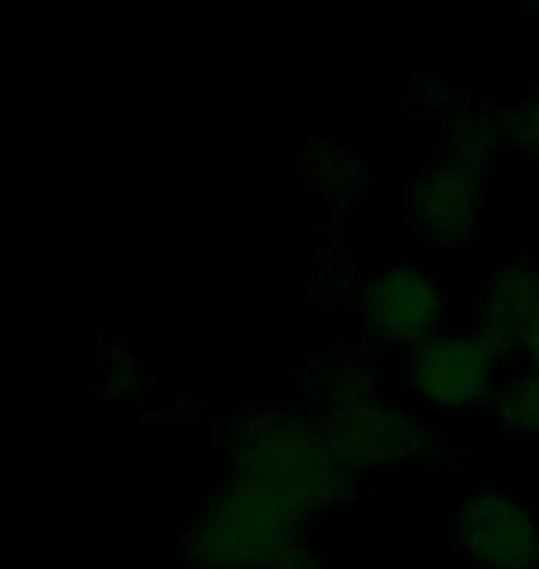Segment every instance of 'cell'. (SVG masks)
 I'll return each instance as SVG.
<instances>
[{"mask_svg": "<svg viewBox=\"0 0 539 569\" xmlns=\"http://www.w3.org/2000/svg\"><path fill=\"white\" fill-rule=\"evenodd\" d=\"M262 569H329V555L322 551V543L303 532L300 540H292L289 548H281Z\"/></svg>", "mask_w": 539, "mask_h": 569, "instance_id": "15", "label": "cell"}, {"mask_svg": "<svg viewBox=\"0 0 539 569\" xmlns=\"http://www.w3.org/2000/svg\"><path fill=\"white\" fill-rule=\"evenodd\" d=\"M507 351L480 329H443L407 356V392L432 415L491 411L507 385Z\"/></svg>", "mask_w": 539, "mask_h": 569, "instance_id": "3", "label": "cell"}, {"mask_svg": "<svg viewBox=\"0 0 539 569\" xmlns=\"http://www.w3.org/2000/svg\"><path fill=\"white\" fill-rule=\"evenodd\" d=\"M362 333L381 348L415 351L447 329V284L421 263H385L355 281Z\"/></svg>", "mask_w": 539, "mask_h": 569, "instance_id": "5", "label": "cell"}, {"mask_svg": "<svg viewBox=\"0 0 539 569\" xmlns=\"http://www.w3.org/2000/svg\"><path fill=\"white\" fill-rule=\"evenodd\" d=\"M491 418L502 432L513 437H539V370L525 367L502 385L499 400L491 403Z\"/></svg>", "mask_w": 539, "mask_h": 569, "instance_id": "11", "label": "cell"}, {"mask_svg": "<svg viewBox=\"0 0 539 569\" xmlns=\"http://www.w3.org/2000/svg\"><path fill=\"white\" fill-rule=\"evenodd\" d=\"M539 322V259H507L480 284L473 329L513 356L525 351Z\"/></svg>", "mask_w": 539, "mask_h": 569, "instance_id": "8", "label": "cell"}, {"mask_svg": "<svg viewBox=\"0 0 539 569\" xmlns=\"http://www.w3.org/2000/svg\"><path fill=\"white\" fill-rule=\"evenodd\" d=\"M525 356H529V367L539 370V322H536V329H532L529 345H525Z\"/></svg>", "mask_w": 539, "mask_h": 569, "instance_id": "16", "label": "cell"}, {"mask_svg": "<svg viewBox=\"0 0 539 569\" xmlns=\"http://www.w3.org/2000/svg\"><path fill=\"white\" fill-rule=\"evenodd\" d=\"M303 170L315 197L329 203V208H351V203L362 200L366 186H370L366 159L332 138H315L303 148Z\"/></svg>", "mask_w": 539, "mask_h": 569, "instance_id": "10", "label": "cell"}, {"mask_svg": "<svg viewBox=\"0 0 539 569\" xmlns=\"http://www.w3.org/2000/svg\"><path fill=\"white\" fill-rule=\"evenodd\" d=\"M499 138L502 152L521 156L525 163H539V89L499 111Z\"/></svg>", "mask_w": 539, "mask_h": 569, "instance_id": "12", "label": "cell"}, {"mask_svg": "<svg viewBox=\"0 0 539 569\" xmlns=\"http://www.w3.org/2000/svg\"><path fill=\"white\" fill-rule=\"evenodd\" d=\"M451 540L477 569H539V515L507 488H480L458 499Z\"/></svg>", "mask_w": 539, "mask_h": 569, "instance_id": "6", "label": "cell"}, {"mask_svg": "<svg viewBox=\"0 0 539 569\" xmlns=\"http://www.w3.org/2000/svg\"><path fill=\"white\" fill-rule=\"evenodd\" d=\"M440 127V148L436 156H447L480 174H491L496 159L502 156L499 138V111L488 104H477L473 97L462 93V100L436 122Z\"/></svg>", "mask_w": 539, "mask_h": 569, "instance_id": "9", "label": "cell"}, {"mask_svg": "<svg viewBox=\"0 0 539 569\" xmlns=\"http://www.w3.org/2000/svg\"><path fill=\"white\" fill-rule=\"evenodd\" d=\"M410 100H415L418 111H426V116H432L436 122H440L447 111L462 100V89L443 82V78H436V74H421L415 82V93H410Z\"/></svg>", "mask_w": 539, "mask_h": 569, "instance_id": "14", "label": "cell"}, {"mask_svg": "<svg viewBox=\"0 0 539 569\" xmlns=\"http://www.w3.org/2000/svg\"><path fill=\"white\" fill-rule=\"evenodd\" d=\"M97 389L111 400H133L141 392V359L133 356L122 340L100 348L97 359Z\"/></svg>", "mask_w": 539, "mask_h": 569, "instance_id": "13", "label": "cell"}, {"mask_svg": "<svg viewBox=\"0 0 539 569\" xmlns=\"http://www.w3.org/2000/svg\"><path fill=\"white\" fill-rule=\"evenodd\" d=\"M488 174L469 170L447 156H432L426 167L410 178L403 192V208L410 226L440 248L462 244L480 219V203H485Z\"/></svg>", "mask_w": 539, "mask_h": 569, "instance_id": "7", "label": "cell"}, {"mask_svg": "<svg viewBox=\"0 0 539 569\" xmlns=\"http://www.w3.org/2000/svg\"><path fill=\"white\" fill-rule=\"evenodd\" d=\"M218 448L226 477L259 488L300 526H315L318 518L340 510L359 485V473L303 403L244 407L226 418Z\"/></svg>", "mask_w": 539, "mask_h": 569, "instance_id": "1", "label": "cell"}, {"mask_svg": "<svg viewBox=\"0 0 539 569\" xmlns=\"http://www.w3.org/2000/svg\"><path fill=\"white\" fill-rule=\"evenodd\" d=\"M303 532L307 526L270 496L226 477L178 532L174 559L181 569H262Z\"/></svg>", "mask_w": 539, "mask_h": 569, "instance_id": "2", "label": "cell"}, {"mask_svg": "<svg viewBox=\"0 0 539 569\" xmlns=\"http://www.w3.org/2000/svg\"><path fill=\"white\" fill-rule=\"evenodd\" d=\"M311 415L359 477L403 470L415 462H436L447 455V437L440 429L421 422L403 407L381 400L377 392Z\"/></svg>", "mask_w": 539, "mask_h": 569, "instance_id": "4", "label": "cell"}]
</instances>
